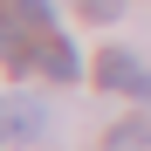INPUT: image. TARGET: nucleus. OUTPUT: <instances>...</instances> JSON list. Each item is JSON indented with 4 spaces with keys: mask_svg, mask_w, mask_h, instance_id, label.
I'll list each match as a JSON object with an SVG mask.
<instances>
[{
    "mask_svg": "<svg viewBox=\"0 0 151 151\" xmlns=\"http://www.w3.org/2000/svg\"><path fill=\"white\" fill-rule=\"evenodd\" d=\"M35 69H41V76H55V83H76V76H83V55H76V41H62V35H41V48H35Z\"/></svg>",
    "mask_w": 151,
    "mask_h": 151,
    "instance_id": "nucleus-1",
    "label": "nucleus"
},
{
    "mask_svg": "<svg viewBox=\"0 0 151 151\" xmlns=\"http://www.w3.org/2000/svg\"><path fill=\"white\" fill-rule=\"evenodd\" d=\"M0 137H7V144L48 137V110H41V103H7V110H0Z\"/></svg>",
    "mask_w": 151,
    "mask_h": 151,
    "instance_id": "nucleus-2",
    "label": "nucleus"
},
{
    "mask_svg": "<svg viewBox=\"0 0 151 151\" xmlns=\"http://www.w3.org/2000/svg\"><path fill=\"white\" fill-rule=\"evenodd\" d=\"M96 83H103V89H131V96H137V83H144V69H137L131 55H124V48H110V55L96 62Z\"/></svg>",
    "mask_w": 151,
    "mask_h": 151,
    "instance_id": "nucleus-3",
    "label": "nucleus"
},
{
    "mask_svg": "<svg viewBox=\"0 0 151 151\" xmlns=\"http://www.w3.org/2000/svg\"><path fill=\"white\" fill-rule=\"evenodd\" d=\"M151 144V124H124V131H110V151H144Z\"/></svg>",
    "mask_w": 151,
    "mask_h": 151,
    "instance_id": "nucleus-4",
    "label": "nucleus"
},
{
    "mask_svg": "<svg viewBox=\"0 0 151 151\" xmlns=\"http://www.w3.org/2000/svg\"><path fill=\"white\" fill-rule=\"evenodd\" d=\"M117 7H124V0H83V14H89V21H117Z\"/></svg>",
    "mask_w": 151,
    "mask_h": 151,
    "instance_id": "nucleus-5",
    "label": "nucleus"
}]
</instances>
